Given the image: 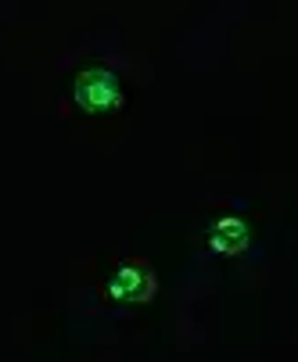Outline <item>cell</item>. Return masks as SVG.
Returning a JSON list of instances; mask_svg holds the SVG:
<instances>
[{"instance_id":"1","label":"cell","mask_w":298,"mask_h":362,"mask_svg":"<svg viewBox=\"0 0 298 362\" xmlns=\"http://www.w3.org/2000/svg\"><path fill=\"white\" fill-rule=\"evenodd\" d=\"M72 105L83 115H115L126 108V86L115 69L86 65L72 79Z\"/></svg>"},{"instance_id":"2","label":"cell","mask_w":298,"mask_h":362,"mask_svg":"<svg viewBox=\"0 0 298 362\" xmlns=\"http://www.w3.org/2000/svg\"><path fill=\"white\" fill-rule=\"evenodd\" d=\"M105 298L112 305H147L159 298V273L147 258H122L105 276Z\"/></svg>"},{"instance_id":"3","label":"cell","mask_w":298,"mask_h":362,"mask_svg":"<svg viewBox=\"0 0 298 362\" xmlns=\"http://www.w3.org/2000/svg\"><path fill=\"white\" fill-rule=\"evenodd\" d=\"M252 244V226L241 216H216L205 226V255L212 258H237Z\"/></svg>"}]
</instances>
